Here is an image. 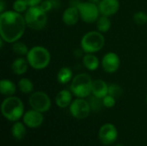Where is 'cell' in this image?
<instances>
[{
    "label": "cell",
    "instance_id": "6",
    "mask_svg": "<svg viewBox=\"0 0 147 146\" xmlns=\"http://www.w3.org/2000/svg\"><path fill=\"white\" fill-rule=\"evenodd\" d=\"M105 45V38L99 31H90L84 34L80 41V46L85 53H95L102 49Z\"/></svg>",
    "mask_w": 147,
    "mask_h": 146
},
{
    "label": "cell",
    "instance_id": "10",
    "mask_svg": "<svg viewBox=\"0 0 147 146\" xmlns=\"http://www.w3.org/2000/svg\"><path fill=\"white\" fill-rule=\"evenodd\" d=\"M118 138V131L115 125L107 123L101 126L99 130V139L103 145L114 144Z\"/></svg>",
    "mask_w": 147,
    "mask_h": 146
},
{
    "label": "cell",
    "instance_id": "35",
    "mask_svg": "<svg viewBox=\"0 0 147 146\" xmlns=\"http://www.w3.org/2000/svg\"><path fill=\"white\" fill-rule=\"evenodd\" d=\"M146 102H147V95H146Z\"/></svg>",
    "mask_w": 147,
    "mask_h": 146
},
{
    "label": "cell",
    "instance_id": "19",
    "mask_svg": "<svg viewBox=\"0 0 147 146\" xmlns=\"http://www.w3.org/2000/svg\"><path fill=\"white\" fill-rule=\"evenodd\" d=\"M83 64L89 71H96L99 67V59L94 53H86L83 58Z\"/></svg>",
    "mask_w": 147,
    "mask_h": 146
},
{
    "label": "cell",
    "instance_id": "21",
    "mask_svg": "<svg viewBox=\"0 0 147 146\" xmlns=\"http://www.w3.org/2000/svg\"><path fill=\"white\" fill-rule=\"evenodd\" d=\"M26 127L25 126L19 121H16L11 127V134L13 138L17 140H22L26 135Z\"/></svg>",
    "mask_w": 147,
    "mask_h": 146
},
{
    "label": "cell",
    "instance_id": "33",
    "mask_svg": "<svg viewBox=\"0 0 147 146\" xmlns=\"http://www.w3.org/2000/svg\"><path fill=\"white\" fill-rule=\"evenodd\" d=\"M90 2H92V3H98L101 0H88Z\"/></svg>",
    "mask_w": 147,
    "mask_h": 146
},
{
    "label": "cell",
    "instance_id": "31",
    "mask_svg": "<svg viewBox=\"0 0 147 146\" xmlns=\"http://www.w3.org/2000/svg\"><path fill=\"white\" fill-rule=\"evenodd\" d=\"M26 3H28V5L29 7H32V6H38L41 3L42 0H25Z\"/></svg>",
    "mask_w": 147,
    "mask_h": 146
},
{
    "label": "cell",
    "instance_id": "9",
    "mask_svg": "<svg viewBox=\"0 0 147 146\" xmlns=\"http://www.w3.org/2000/svg\"><path fill=\"white\" fill-rule=\"evenodd\" d=\"M90 110V104L84 98H77L72 101L70 105V112L71 115L78 120L87 118Z\"/></svg>",
    "mask_w": 147,
    "mask_h": 146
},
{
    "label": "cell",
    "instance_id": "2",
    "mask_svg": "<svg viewBox=\"0 0 147 146\" xmlns=\"http://www.w3.org/2000/svg\"><path fill=\"white\" fill-rule=\"evenodd\" d=\"M3 117L9 121H18L24 114V105L22 100L11 96L5 98L1 105Z\"/></svg>",
    "mask_w": 147,
    "mask_h": 146
},
{
    "label": "cell",
    "instance_id": "34",
    "mask_svg": "<svg viewBox=\"0 0 147 146\" xmlns=\"http://www.w3.org/2000/svg\"><path fill=\"white\" fill-rule=\"evenodd\" d=\"M115 146H124V145H116Z\"/></svg>",
    "mask_w": 147,
    "mask_h": 146
},
{
    "label": "cell",
    "instance_id": "16",
    "mask_svg": "<svg viewBox=\"0 0 147 146\" xmlns=\"http://www.w3.org/2000/svg\"><path fill=\"white\" fill-rule=\"evenodd\" d=\"M91 94L99 98H103L109 95V85L102 79H97L92 83V90Z\"/></svg>",
    "mask_w": 147,
    "mask_h": 146
},
{
    "label": "cell",
    "instance_id": "3",
    "mask_svg": "<svg viewBox=\"0 0 147 146\" xmlns=\"http://www.w3.org/2000/svg\"><path fill=\"white\" fill-rule=\"evenodd\" d=\"M26 59L28 65L34 70H43L48 66L51 61L49 51L41 46H35L29 49Z\"/></svg>",
    "mask_w": 147,
    "mask_h": 146
},
{
    "label": "cell",
    "instance_id": "20",
    "mask_svg": "<svg viewBox=\"0 0 147 146\" xmlns=\"http://www.w3.org/2000/svg\"><path fill=\"white\" fill-rule=\"evenodd\" d=\"M73 73L71 68L69 67H62L59 69L57 74V80L60 84H66L70 82H71L73 78Z\"/></svg>",
    "mask_w": 147,
    "mask_h": 146
},
{
    "label": "cell",
    "instance_id": "13",
    "mask_svg": "<svg viewBox=\"0 0 147 146\" xmlns=\"http://www.w3.org/2000/svg\"><path fill=\"white\" fill-rule=\"evenodd\" d=\"M97 5L100 14L109 17L115 15L119 11L121 6L119 0H101Z\"/></svg>",
    "mask_w": 147,
    "mask_h": 146
},
{
    "label": "cell",
    "instance_id": "26",
    "mask_svg": "<svg viewBox=\"0 0 147 146\" xmlns=\"http://www.w3.org/2000/svg\"><path fill=\"white\" fill-rule=\"evenodd\" d=\"M12 7H13V10L22 14L23 12L25 13L29 6L28 5V3H26L25 0H15Z\"/></svg>",
    "mask_w": 147,
    "mask_h": 146
},
{
    "label": "cell",
    "instance_id": "8",
    "mask_svg": "<svg viewBox=\"0 0 147 146\" xmlns=\"http://www.w3.org/2000/svg\"><path fill=\"white\" fill-rule=\"evenodd\" d=\"M30 107L40 113L47 112L52 106L50 97L42 91H35L32 93L28 100Z\"/></svg>",
    "mask_w": 147,
    "mask_h": 146
},
{
    "label": "cell",
    "instance_id": "17",
    "mask_svg": "<svg viewBox=\"0 0 147 146\" xmlns=\"http://www.w3.org/2000/svg\"><path fill=\"white\" fill-rule=\"evenodd\" d=\"M28 62L27 59H24L22 57L16 58L11 64V70L14 74L21 76L27 72L28 68Z\"/></svg>",
    "mask_w": 147,
    "mask_h": 146
},
{
    "label": "cell",
    "instance_id": "24",
    "mask_svg": "<svg viewBox=\"0 0 147 146\" xmlns=\"http://www.w3.org/2000/svg\"><path fill=\"white\" fill-rule=\"evenodd\" d=\"M12 50L16 54H17L19 56H27V54L29 51L28 46L24 42H22L19 40L13 43Z\"/></svg>",
    "mask_w": 147,
    "mask_h": 146
},
{
    "label": "cell",
    "instance_id": "18",
    "mask_svg": "<svg viewBox=\"0 0 147 146\" xmlns=\"http://www.w3.org/2000/svg\"><path fill=\"white\" fill-rule=\"evenodd\" d=\"M16 91V84L9 79H2L0 81V92L3 96H11Z\"/></svg>",
    "mask_w": 147,
    "mask_h": 146
},
{
    "label": "cell",
    "instance_id": "23",
    "mask_svg": "<svg viewBox=\"0 0 147 146\" xmlns=\"http://www.w3.org/2000/svg\"><path fill=\"white\" fill-rule=\"evenodd\" d=\"M17 87L19 90L23 93V94H29L32 93L34 90V83L33 82L27 78V77H22L18 81Z\"/></svg>",
    "mask_w": 147,
    "mask_h": 146
},
{
    "label": "cell",
    "instance_id": "4",
    "mask_svg": "<svg viewBox=\"0 0 147 146\" xmlns=\"http://www.w3.org/2000/svg\"><path fill=\"white\" fill-rule=\"evenodd\" d=\"M92 83L93 81L89 74L79 73L72 78L70 90L78 98H87L91 94Z\"/></svg>",
    "mask_w": 147,
    "mask_h": 146
},
{
    "label": "cell",
    "instance_id": "28",
    "mask_svg": "<svg viewBox=\"0 0 147 146\" xmlns=\"http://www.w3.org/2000/svg\"><path fill=\"white\" fill-rule=\"evenodd\" d=\"M133 19H134V22L137 25H140V26L145 25L147 23V14L143 11H138L134 13Z\"/></svg>",
    "mask_w": 147,
    "mask_h": 146
},
{
    "label": "cell",
    "instance_id": "32",
    "mask_svg": "<svg viewBox=\"0 0 147 146\" xmlns=\"http://www.w3.org/2000/svg\"><path fill=\"white\" fill-rule=\"evenodd\" d=\"M5 7H6V3L4 0H0V13H3L5 11Z\"/></svg>",
    "mask_w": 147,
    "mask_h": 146
},
{
    "label": "cell",
    "instance_id": "25",
    "mask_svg": "<svg viewBox=\"0 0 147 146\" xmlns=\"http://www.w3.org/2000/svg\"><path fill=\"white\" fill-rule=\"evenodd\" d=\"M88 102L90 104V109L94 112H98L102 109V107L103 106V102H102V99L99 98L97 96H89V100Z\"/></svg>",
    "mask_w": 147,
    "mask_h": 146
},
{
    "label": "cell",
    "instance_id": "14",
    "mask_svg": "<svg viewBox=\"0 0 147 146\" xmlns=\"http://www.w3.org/2000/svg\"><path fill=\"white\" fill-rule=\"evenodd\" d=\"M79 18V11L76 5L70 6L65 9L62 15V21L67 26H73L77 24Z\"/></svg>",
    "mask_w": 147,
    "mask_h": 146
},
{
    "label": "cell",
    "instance_id": "22",
    "mask_svg": "<svg viewBox=\"0 0 147 146\" xmlns=\"http://www.w3.org/2000/svg\"><path fill=\"white\" fill-rule=\"evenodd\" d=\"M96 28H97V30L101 32L102 34L107 33L108 31H109L111 28V21L109 17L101 15L96 21Z\"/></svg>",
    "mask_w": 147,
    "mask_h": 146
},
{
    "label": "cell",
    "instance_id": "5",
    "mask_svg": "<svg viewBox=\"0 0 147 146\" xmlns=\"http://www.w3.org/2000/svg\"><path fill=\"white\" fill-rule=\"evenodd\" d=\"M27 27L33 30H42L47 24V15L40 5L28 7L24 14Z\"/></svg>",
    "mask_w": 147,
    "mask_h": 146
},
{
    "label": "cell",
    "instance_id": "27",
    "mask_svg": "<svg viewBox=\"0 0 147 146\" xmlns=\"http://www.w3.org/2000/svg\"><path fill=\"white\" fill-rule=\"evenodd\" d=\"M124 91L123 89L116 84V83H112L110 85H109V95L114 96L115 98H118L120 96H121L123 95Z\"/></svg>",
    "mask_w": 147,
    "mask_h": 146
},
{
    "label": "cell",
    "instance_id": "11",
    "mask_svg": "<svg viewBox=\"0 0 147 146\" xmlns=\"http://www.w3.org/2000/svg\"><path fill=\"white\" fill-rule=\"evenodd\" d=\"M102 66L103 70L108 72V73H115L118 71L120 65H121V60L115 52H107L102 59Z\"/></svg>",
    "mask_w": 147,
    "mask_h": 146
},
{
    "label": "cell",
    "instance_id": "12",
    "mask_svg": "<svg viewBox=\"0 0 147 146\" xmlns=\"http://www.w3.org/2000/svg\"><path fill=\"white\" fill-rule=\"evenodd\" d=\"M23 123L29 128H37L44 121V117L42 113L36 111L34 109H30L24 113L22 116Z\"/></svg>",
    "mask_w": 147,
    "mask_h": 146
},
{
    "label": "cell",
    "instance_id": "1",
    "mask_svg": "<svg viewBox=\"0 0 147 146\" xmlns=\"http://www.w3.org/2000/svg\"><path fill=\"white\" fill-rule=\"evenodd\" d=\"M27 24L24 15L15 10H5L0 15L1 39L8 43L19 40L23 35Z\"/></svg>",
    "mask_w": 147,
    "mask_h": 146
},
{
    "label": "cell",
    "instance_id": "15",
    "mask_svg": "<svg viewBox=\"0 0 147 146\" xmlns=\"http://www.w3.org/2000/svg\"><path fill=\"white\" fill-rule=\"evenodd\" d=\"M72 95L73 94L71 93V90H68V89L60 90L55 97V102H56L57 106L61 108L70 107L71 103L72 102L71 101Z\"/></svg>",
    "mask_w": 147,
    "mask_h": 146
},
{
    "label": "cell",
    "instance_id": "29",
    "mask_svg": "<svg viewBox=\"0 0 147 146\" xmlns=\"http://www.w3.org/2000/svg\"><path fill=\"white\" fill-rule=\"evenodd\" d=\"M56 3H57V0H45L41 2L40 6L44 11L47 13L48 11L52 10L56 6Z\"/></svg>",
    "mask_w": 147,
    "mask_h": 146
},
{
    "label": "cell",
    "instance_id": "30",
    "mask_svg": "<svg viewBox=\"0 0 147 146\" xmlns=\"http://www.w3.org/2000/svg\"><path fill=\"white\" fill-rule=\"evenodd\" d=\"M116 98H115L114 96H110V95H107L106 96H104L102 98V102H103V106L105 108H111L113 107H115V103H116Z\"/></svg>",
    "mask_w": 147,
    "mask_h": 146
},
{
    "label": "cell",
    "instance_id": "7",
    "mask_svg": "<svg viewBox=\"0 0 147 146\" xmlns=\"http://www.w3.org/2000/svg\"><path fill=\"white\" fill-rule=\"evenodd\" d=\"M79 11L80 19L85 23L96 22L100 16V11L97 3L92 2H79L76 5Z\"/></svg>",
    "mask_w": 147,
    "mask_h": 146
}]
</instances>
